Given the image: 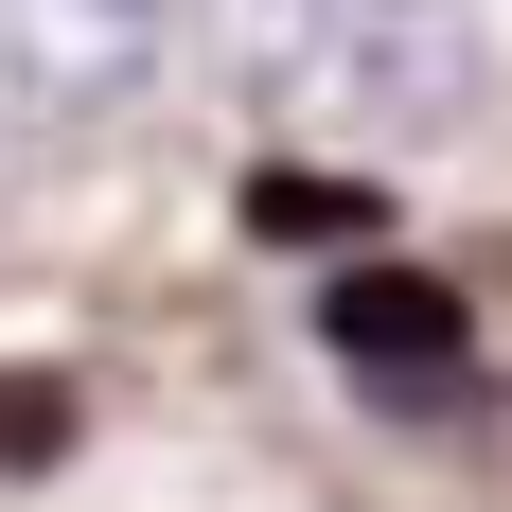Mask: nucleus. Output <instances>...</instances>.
I'll list each match as a JSON object with an SVG mask.
<instances>
[{"instance_id":"5","label":"nucleus","mask_w":512,"mask_h":512,"mask_svg":"<svg viewBox=\"0 0 512 512\" xmlns=\"http://www.w3.org/2000/svg\"><path fill=\"white\" fill-rule=\"evenodd\" d=\"M53 442H71V407L53 389H0V460H53Z\"/></svg>"},{"instance_id":"3","label":"nucleus","mask_w":512,"mask_h":512,"mask_svg":"<svg viewBox=\"0 0 512 512\" xmlns=\"http://www.w3.org/2000/svg\"><path fill=\"white\" fill-rule=\"evenodd\" d=\"M159 18L177 0H0V159L89 142L106 106L159 71Z\"/></svg>"},{"instance_id":"1","label":"nucleus","mask_w":512,"mask_h":512,"mask_svg":"<svg viewBox=\"0 0 512 512\" xmlns=\"http://www.w3.org/2000/svg\"><path fill=\"white\" fill-rule=\"evenodd\" d=\"M212 71L265 106V124H318V142H460L477 124V0H212Z\"/></svg>"},{"instance_id":"2","label":"nucleus","mask_w":512,"mask_h":512,"mask_svg":"<svg viewBox=\"0 0 512 512\" xmlns=\"http://www.w3.org/2000/svg\"><path fill=\"white\" fill-rule=\"evenodd\" d=\"M318 354L354 371V407H389V424H477V318H460V283H424V265H389V248H354L318 283Z\"/></svg>"},{"instance_id":"4","label":"nucleus","mask_w":512,"mask_h":512,"mask_svg":"<svg viewBox=\"0 0 512 512\" xmlns=\"http://www.w3.org/2000/svg\"><path fill=\"white\" fill-rule=\"evenodd\" d=\"M248 230H265V248H354V230H371V177H318V159H265V177H248Z\"/></svg>"}]
</instances>
